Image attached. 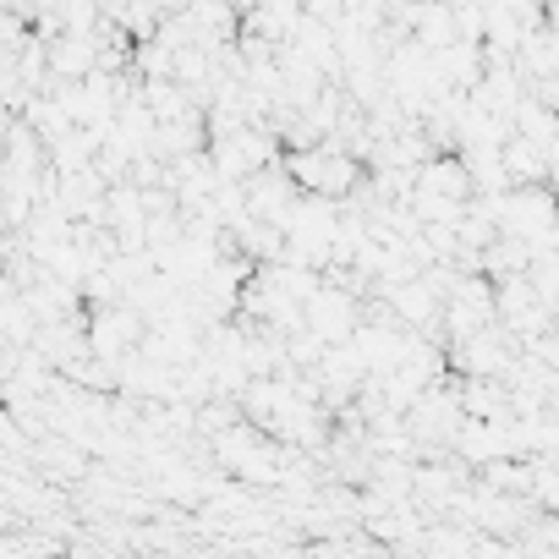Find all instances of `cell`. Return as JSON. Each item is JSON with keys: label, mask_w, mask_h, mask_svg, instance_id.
I'll return each mask as SVG.
<instances>
[{"label": "cell", "mask_w": 559, "mask_h": 559, "mask_svg": "<svg viewBox=\"0 0 559 559\" xmlns=\"http://www.w3.org/2000/svg\"><path fill=\"white\" fill-rule=\"evenodd\" d=\"M292 181L308 192V198H341L357 187V159L341 154V143H313V148H292L286 159Z\"/></svg>", "instance_id": "obj_1"}]
</instances>
